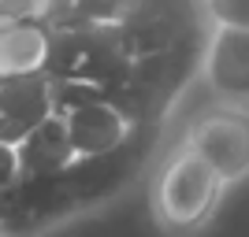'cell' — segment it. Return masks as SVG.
Masks as SVG:
<instances>
[{
    "mask_svg": "<svg viewBox=\"0 0 249 237\" xmlns=\"http://www.w3.org/2000/svg\"><path fill=\"white\" fill-rule=\"evenodd\" d=\"M130 56L115 26L101 30H60L52 33V56H49V74L52 82H71V85H89L101 93L115 96L130 78Z\"/></svg>",
    "mask_w": 249,
    "mask_h": 237,
    "instance_id": "3957f363",
    "label": "cell"
},
{
    "mask_svg": "<svg viewBox=\"0 0 249 237\" xmlns=\"http://www.w3.org/2000/svg\"><path fill=\"white\" fill-rule=\"evenodd\" d=\"M56 115V93L49 74H26L0 82V137L19 144L22 137Z\"/></svg>",
    "mask_w": 249,
    "mask_h": 237,
    "instance_id": "ba28073f",
    "label": "cell"
},
{
    "mask_svg": "<svg viewBox=\"0 0 249 237\" xmlns=\"http://www.w3.org/2000/svg\"><path fill=\"white\" fill-rule=\"evenodd\" d=\"M223 186L227 182L216 174V167L201 152H194L190 144H182L164 163V171L156 174L153 186L156 219L171 234H194L212 219L219 196H223Z\"/></svg>",
    "mask_w": 249,
    "mask_h": 237,
    "instance_id": "7a4b0ae2",
    "label": "cell"
},
{
    "mask_svg": "<svg viewBox=\"0 0 249 237\" xmlns=\"http://www.w3.org/2000/svg\"><path fill=\"white\" fill-rule=\"evenodd\" d=\"M130 171H134V159L123 148L101 159H78L67 171L49 178H19L15 186L0 193V215L8 222V234L22 237L74 215L78 207L115 193L130 178Z\"/></svg>",
    "mask_w": 249,
    "mask_h": 237,
    "instance_id": "6da1fadb",
    "label": "cell"
},
{
    "mask_svg": "<svg viewBox=\"0 0 249 237\" xmlns=\"http://www.w3.org/2000/svg\"><path fill=\"white\" fill-rule=\"evenodd\" d=\"M115 33L130 63L208 45V33L201 30V11L190 0H134Z\"/></svg>",
    "mask_w": 249,
    "mask_h": 237,
    "instance_id": "277c9868",
    "label": "cell"
},
{
    "mask_svg": "<svg viewBox=\"0 0 249 237\" xmlns=\"http://www.w3.org/2000/svg\"><path fill=\"white\" fill-rule=\"evenodd\" d=\"M52 56L49 22H0V82L45 74Z\"/></svg>",
    "mask_w": 249,
    "mask_h": 237,
    "instance_id": "30bf717a",
    "label": "cell"
},
{
    "mask_svg": "<svg viewBox=\"0 0 249 237\" xmlns=\"http://www.w3.org/2000/svg\"><path fill=\"white\" fill-rule=\"evenodd\" d=\"M201 78L208 93L223 104H249V30L212 26L201 60Z\"/></svg>",
    "mask_w": 249,
    "mask_h": 237,
    "instance_id": "52a82bcc",
    "label": "cell"
},
{
    "mask_svg": "<svg viewBox=\"0 0 249 237\" xmlns=\"http://www.w3.org/2000/svg\"><path fill=\"white\" fill-rule=\"evenodd\" d=\"M134 0H56L49 15V30H101V26H119Z\"/></svg>",
    "mask_w": 249,
    "mask_h": 237,
    "instance_id": "8fae6325",
    "label": "cell"
},
{
    "mask_svg": "<svg viewBox=\"0 0 249 237\" xmlns=\"http://www.w3.org/2000/svg\"><path fill=\"white\" fill-rule=\"evenodd\" d=\"M15 152H19V178H49V174L67 171L71 163H78L67 119L60 111L49 115L37 130H30L15 144Z\"/></svg>",
    "mask_w": 249,
    "mask_h": 237,
    "instance_id": "9c48e42d",
    "label": "cell"
},
{
    "mask_svg": "<svg viewBox=\"0 0 249 237\" xmlns=\"http://www.w3.org/2000/svg\"><path fill=\"white\" fill-rule=\"evenodd\" d=\"M205 15L212 26L249 30V0H205Z\"/></svg>",
    "mask_w": 249,
    "mask_h": 237,
    "instance_id": "4fadbf2b",
    "label": "cell"
},
{
    "mask_svg": "<svg viewBox=\"0 0 249 237\" xmlns=\"http://www.w3.org/2000/svg\"><path fill=\"white\" fill-rule=\"evenodd\" d=\"M67 130H71L74 152L78 159H101V156L123 152L130 137H134V115L119 108L108 93H93L86 100H74L71 108H63Z\"/></svg>",
    "mask_w": 249,
    "mask_h": 237,
    "instance_id": "8992f818",
    "label": "cell"
},
{
    "mask_svg": "<svg viewBox=\"0 0 249 237\" xmlns=\"http://www.w3.org/2000/svg\"><path fill=\"white\" fill-rule=\"evenodd\" d=\"M15 182H19V152H15V144L0 137V193Z\"/></svg>",
    "mask_w": 249,
    "mask_h": 237,
    "instance_id": "5bb4252c",
    "label": "cell"
},
{
    "mask_svg": "<svg viewBox=\"0 0 249 237\" xmlns=\"http://www.w3.org/2000/svg\"><path fill=\"white\" fill-rule=\"evenodd\" d=\"M0 237H11V234H8V222H4V215H0Z\"/></svg>",
    "mask_w": 249,
    "mask_h": 237,
    "instance_id": "9a60e30c",
    "label": "cell"
},
{
    "mask_svg": "<svg viewBox=\"0 0 249 237\" xmlns=\"http://www.w3.org/2000/svg\"><path fill=\"white\" fill-rule=\"evenodd\" d=\"M56 0H0V22H49Z\"/></svg>",
    "mask_w": 249,
    "mask_h": 237,
    "instance_id": "7c38bea8",
    "label": "cell"
},
{
    "mask_svg": "<svg viewBox=\"0 0 249 237\" xmlns=\"http://www.w3.org/2000/svg\"><path fill=\"white\" fill-rule=\"evenodd\" d=\"M186 144L216 167V174L227 186L249 178V111L246 108L223 104L216 111H205L190 126Z\"/></svg>",
    "mask_w": 249,
    "mask_h": 237,
    "instance_id": "5b68a950",
    "label": "cell"
}]
</instances>
